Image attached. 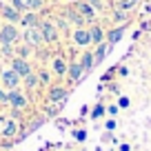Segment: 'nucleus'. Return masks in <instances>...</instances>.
I'll use <instances>...</instances> for the list:
<instances>
[{"label":"nucleus","mask_w":151,"mask_h":151,"mask_svg":"<svg viewBox=\"0 0 151 151\" xmlns=\"http://www.w3.org/2000/svg\"><path fill=\"white\" fill-rule=\"evenodd\" d=\"M24 5H27V11H40L42 9V0H24Z\"/></svg>","instance_id":"obj_23"},{"label":"nucleus","mask_w":151,"mask_h":151,"mask_svg":"<svg viewBox=\"0 0 151 151\" xmlns=\"http://www.w3.org/2000/svg\"><path fill=\"white\" fill-rule=\"evenodd\" d=\"M11 69L16 71V73L20 76V78H24V76H29L31 73V65H29V60H24V58H18V56H14L11 58Z\"/></svg>","instance_id":"obj_8"},{"label":"nucleus","mask_w":151,"mask_h":151,"mask_svg":"<svg viewBox=\"0 0 151 151\" xmlns=\"http://www.w3.org/2000/svg\"><path fill=\"white\" fill-rule=\"evenodd\" d=\"M73 136H76V140H78V142H85L87 140V131H85V129H78Z\"/></svg>","instance_id":"obj_28"},{"label":"nucleus","mask_w":151,"mask_h":151,"mask_svg":"<svg viewBox=\"0 0 151 151\" xmlns=\"http://www.w3.org/2000/svg\"><path fill=\"white\" fill-rule=\"evenodd\" d=\"M40 31H42L45 36V42L47 45H56L58 40H60V31H58V27L51 22V20H40Z\"/></svg>","instance_id":"obj_3"},{"label":"nucleus","mask_w":151,"mask_h":151,"mask_svg":"<svg viewBox=\"0 0 151 151\" xmlns=\"http://www.w3.org/2000/svg\"><path fill=\"white\" fill-rule=\"evenodd\" d=\"M124 31H127V24H120V27L111 29V31L107 33V42H109V45H111V47H113V45H116V42H118V40H120V38L124 36Z\"/></svg>","instance_id":"obj_17"},{"label":"nucleus","mask_w":151,"mask_h":151,"mask_svg":"<svg viewBox=\"0 0 151 151\" xmlns=\"http://www.w3.org/2000/svg\"><path fill=\"white\" fill-rule=\"evenodd\" d=\"M62 16H65V18L69 20L71 24H76V27H85V22H87V20H85V18L80 16V11L76 9L73 5H71V7H67V9L62 11Z\"/></svg>","instance_id":"obj_12"},{"label":"nucleus","mask_w":151,"mask_h":151,"mask_svg":"<svg viewBox=\"0 0 151 151\" xmlns=\"http://www.w3.org/2000/svg\"><path fill=\"white\" fill-rule=\"evenodd\" d=\"M118 111H120V107H118V104H109V107H107V113H109V116H116Z\"/></svg>","instance_id":"obj_30"},{"label":"nucleus","mask_w":151,"mask_h":151,"mask_svg":"<svg viewBox=\"0 0 151 151\" xmlns=\"http://www.w3.org/2000/svg\"><path fill=\"white\" fill-rule=\"evenodd\" d=\"M20 82H22V78H20L18 73H16L14 69H0V85L5 87L7 91L11 89H20Z\"/></svg>","instance_id":"obj_1"},{"label":"nucleus","mask_w":151,"mask_h":151,"mask_svg":"<svg viewBox=\"0 0 151 151\" xmlns=\"http://www.w3.org/2000/svg\"><path fill=\"white\" fill-rule=\"evenodd\" d=\"M67 78H69L71 85H78V82L85 78V69H82V65L78 60L69 62V67H67Z\"/></svg>","instance_id":"obj_6"},{"label":"nucleus","mask_w":151,"mask_h":151,"mask_svg":"<svg viewBox=\"0 0 151 151\" xmlns=\"http://www.w3.org/2000/svg\"><path fill=\"white\" fill-rule=\"evenodd\" d=\"M16 131H18V127H16L14 118H0V136L11 138V136H16Z\"/></svg>","instance_id":"obj_14"},{"label":"nucleus","mask_w":151,"mask_h":151,"mask_svg":"<svg viewBox=\"0 0 151 151\" xmlns=\"http://www.w3.org/2000/svg\"><path fill=\"white\" fill-rule=\"evenodd\" d=\"M73 7L80 11V16L87 20V22H93V18H96V9L89 5V2H87V0H76Z\"/></svg>","instance_id":"obj_10"},{"label":"nucleus","mask_w":151,"mask_h":151,"mask_svg":"<svg viewBox=\"0 0 151 151\" xmlns=\"http://www.w3.org/2000/svg\"><path fill=\"white\" fill-rule=\"evenodd\" d=\"M36 73H38V80H40V85H47V87H51V73H49L47 69H42V67H40V69H38Z\"/></svg>","instance_id":"obj_21"},{"label":"nucleus","mask_w":151,"mask_h":151,"mask_svg":"<svg viewBox=\"0 0 151 151\" xmlns=\"http://www.w3.org/2000/svg\"><path fill=\"white\" fill-rule=\"evenodd\" d=\"M89 38H91V45H100L107 40V33L100 24H93V27H89Z\"/></svg>","instance_id":"obj_16"},{"label":"nucleus","mask_w":151,"mask_h":151,"mask_svg":"<svg viewBox=\"0 0 151 151\" xmlns=\"http://www.w3.org/2000/svg\"><path fill=\"white\" fill-rule=\"evenodd\" d=\"M49 67H51V73H53V76L62 78V76H67V67H69V62H67L62 56H53Z\"/></svg>","instance_id":"obj_11"},{"label":"nucleus","mask_w":151,"mask_h":151,"mask_svg":"<svg viewBox=\"0 0 151 151\" xmlns=\"http://www.w3.org/2000/svg\"><path fill=\"white\" fill-rule=\"evenodd\" d=\"M24 40H27L29 47H42V45H47L40 27H27L24 29Z\"/></svg>","instance_id":"obj_5"},{"label":"nucleus","mask_w":151,"mask_h":151,"mask_svg":"<svg viewBox=\"0 0 151 151\" xmlns=\"http://www.w3.org/2000/svg\"><path fill=\"white\" fill-rule=\"evenodd\" d=\"M29 53H31V47H29V45H24V47L16 49V51H14V56H18V58H24V60H27V58H29Z\"/></svg>","instance_id":"obj_24"},{"label":"nucleus","mask_w":151,"mask_h":151,"mask_svg":"<svg viewBox=\"0 0 151 151\" xmlns=\"http://www.w3.org/2000/svg\"><path fill=\"white\" fill-rule=\"evenodd\" d=\"M7 104H11L16 111H22V109H27L29 100L24 93H20V89H11V91H7Z\"/></svg>","instance_id":"obj_4"},{"label":"nucleus","mask_w":151,"mask_h":151,"mask_svg":"<svg viewBox=\"0 0 151 151\" xmlns=\"http://www.w3.org/2000/svg\"><path fill=\"white\" fill-rule=\"evenodd\" d=\"M87 2H89L96 11H102V2H100V0H87Z\"/></svg>","instance_id":"obj_29"},{"label":"nucleus","mask_w":151,"mask_h":151,"mask_svg":"<svg viewBox=\"0 0 151 151\" xmlns=\"http://www.w3.org/2000/svg\"><path fill=\"white\" fill-rule=\"evenodd\" d=\"M111 51V45L104 40V42H100V45H96V51H93V67L96 65H100V62L107 58V53Z\"/></svg>","instance_id":"obj_15"},{"label":"nucleus","mask_w":151,"mask_h":151,"mask_svg":"<svg viewBox=\"0 0 151 151\" xmlns=\"http://www.w3.org/2000/svg\"><path fill=\"white\" fill-rule=\"evenodd\" d=\"M0 104H7V91L2 85H0Z\"/></svg>","instance_id":"obj_31"},{"label":"nucleus","mask_w":151,"mask_h":151,"mask_svg":"<svg viewBox=\"0 0 151 151\" xmlns=\"http://www.w3.org/2000/svg\"><path fill=\"white\" fill-rule=\"evenodd\" d=\"M120 151H131V147H129V145H122V147H120Z\"/></svg>","instance_id":"obj_34"},{"label":"nucleus","mask_w":151,"mask_h":151,"mask_svg":"<svg viewBox=\"0 0 151 151\" xmlns=\"http://www.w3.org/2000/svg\"><path fill=\"white\" fill-rule=\"evenodd\" d=\"M67 96H69V91H67L62 85H51V87H49V96H47V100H49L51 104H58V102H62Z\"/></svg>","instance_id":"obj_9"},{"label":"nucleus","mask_w":151,"mask_h":151,"mask_svg":"<svg viewBox=\"0 0 151 151\" xmlns=\"http://www.w3.org/2000/svg\"><path fill=\"white\" fill-rule=\"evenodd\" d=\"M104 111H107V109H104L102 104H96V107H93V111H91V118H93V120L102 118V113H104Z\"/></svg>","instance_id":"obj_26"},{"label":"nucleus","mask_w":151,"mask_h":151,"mask_svg":"<svg viewBox=\"0 0 151 151\" xmlns=\"http://www.w3.org/2000/svg\"><path fill=\"white\" fill-rule=\"evenodd\" d=\"M22 80H24V87H27L29 91H33V89L40 87V80H38V73H36V71H31L29 76H24Z\"/></svg>","instance_id":"obj_19"},{"label":"nucleus","mask_w":151,"mask_h":151,"mask_svg":"<svg viewBox=\"0 0 151 151\" xmlns=\"http://www.w3.org/2000/svg\"><path fill=\"white\" fill-rule=\"evenodd\" d=\"M20 24H22V27H38V24H40V18H38V14H22Z\"/></svg>","instance_id":"obj_18"},{"label":"nucleus","mask_w":151,"mask_h":151,"mask_svg":"<svg viewBox=\"0 0 151 151\" xmlns=\"http://www.w3.org/2000/svg\"><path fill=\"white\" fill-rule=\"evenodd\" d=\"M104 129H107V131H113V129H116V120H107V122H104Z\"/></svg>","instance_id":"obj_33"},{"label":"nucleus","mask_w":151,"mask_h":151,"mask_svg":"<svg viewBox=\"0 0 151 151\" xmlns=\"http://www.w3.org/2000/svg\"><path fill=\"white\" fill-rule=\"evenodd\" d=\"M118 107H120V109H127V107H129V98H124V96H122V98L118 100Z\"/></svg>","instance_id":"obj_32"},{"label":"nucleus","mask_w":151,"mask_h":151,"mask_svg":"<svg viewBox=\"0 0 151 151\" xmlns=\"http://www.w3.org/2000/svg\"><path fill=\"white\" fill-rule=\"evenodd\" d=\"M80 65H82L85 76H87L91 69H93V53H91V51H85V53H82V58H80Z\"/></svg>","instance_id":"obj_20"},{"label":"nucleus","mask_w":151,"mask_h":151,"mask_svg":"<svg viewBox=\"0 0 151 151\" xmlns=\"http://www.w3.org/2000/svg\"><path fill=\"white\" fill-rule=\"evenodd\" d=\"M11 5H14L16 9L20 11V14H24V11H27V5H24V0H11Z\"/></svg>","instance_id":"obj_27"},{"label":"nucleus","mask_w":151,"mask_h":151,"mask_svg":"<svg viewBox=\"0 0 151 151\" xmlns=\"http://www.w3.org/2000/svg\"><path fill=\"white\" fill-rule=\"evenodd\" d=\"M71 38H73V42H76V45H80V47H87V45H91L89 29H85V27H76L73 33H71Z\"/></svg>","instance_id":"obj_13"},{"label":"nucleus","mask_w":151,"mask_h":151,"mask_svg":"<svg viewBox=\"0 0 151 151\" xmlns=\"http://www.w3.org/2000/svg\"><path fill=\"white\" fill-rule=\"evenodd\" d=\"M136 5H138V0H120L118 9H122V11H129V9H133Z\"/></svg>","instance_id":"obj_25"},{"label":"nucleus","mask_w":151,"mask_h":151,"mask_svg":"<svg viewBox=\"0 0 151 151\" xmlns=\"http://www.w3.org/2000/svg\"><path fill=\"white\" fill-rule=\"evenodd\" d=\"M0 14L7 22H14V24H20V18H22V14L14 5H5V2H0Z\"/></svg>","instance_id":"obj_7"},{"label":"nucleus","mask_w":151,"mask_h":151,"mask_svg":"<svg viewBox=\"0 0 151 151\" xmlns=\"http://www.w3.org/2000/svg\"><path fill=\"white\" fill-rule=\"evenodd\" d=\"M113 20H118V22H122V24H129L131 16H129L127 11H122V9H116V14H113Z\"/></svg>","instance_id":"obj_22"},{"label":"nucleus","mask_w":151,"mask_h":151,"mask_svg":"<svg viewBox=\"0 0 151 151\" xmlns=\"http://www.w3.org/2000/svg\"><path fill=\"white\" fill-rule=\"evenodd\" d=\"M20 40V31L14 22H7L0 27V45H14Z\"/></svg>","instance_id":"obj_2"}]
</instances>
